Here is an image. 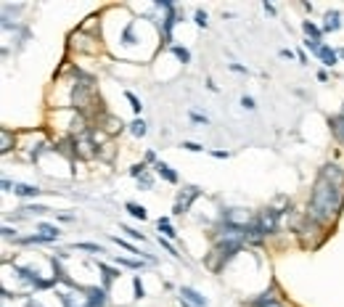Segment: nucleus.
Here are the masks:
<instances>
[{"label":"nucleus","mask_w":344,"mask_h":307,"mask_svg":"<svg viewBox=\"0 0 344 307\" xmlns=\"http://www.w3.org/2000/svg\"><path fill=\"white\" fill-rule=\"evenodd\" d=\"M0 140H3V146H0V151H3V154H8V151H11V133H8V130H3V133H0Z\"/></svg>","instance_id":"obj_18"},{"label":"nucleus","mask_w":344,"mask_h":307,"mask_svg":"<svg viewBox=\"0 0 344 307\" xmlns=\"http://www.w3.org/2000/svg\"><path fill=\"white\" fill-rule=\"evenodd\" d=\"M117 262H119V265H124V267H138V262H135V260H124V257H117Z\"/></svg>","instance_id":"obj_32"},{"label":"nucleus","mask_w":344,"mask_h":307,"mask_svg":"<svg viewBox=\"0 0 344 307\" xmlns=\"http://www.w3.org/2000/svg\"><path fill=\"white\" fill-rule=\"evenodd\" d=\"M133 286H135V297L140 299V297H143V283H140V278H138V276L133 278Z\"/></svg>","instance_id":"obj_24"},{"label":"nucleus","mask_w":344,"mask_h":307,"mask_svg":"<svg viewBox=\"0 0 344 307\" xmlns=\"http://www.w3.org/2000/svg\"><path fill=\"white\" fill-rule=\"evenodd\" d=\"M191 119L193 122H207V117H202V114H191Z\"/></svg>","instance_id":"obj_37"},{"label":"nucleus","mask_w":344,"mask_h":307,"mask_svg":"<svg viewBox=\"0 0 344 307\" xmlns=\"http://www.w3.org/2000/svg\"><path fill=\"white\" fill-rule=\"evenodd\" d=\"M212 156H214V159H228V154H225V151H214Z\"/></svg>","instance_id":"obj_38"},{"label":"nucleus","mask_w":344,"mask_h":307,"mask_svg":"<svg viewBox=\"0 0 344 307\" xmlns=\"http://www.w3.org/2000/svg\"><path fill=\"white\" fill-rule=\"evenodd\" d=\"M140 186H143V188H151V186H154L151 175H140Z\"/></svg>","instance_id":"obj_31"},{"label":"nucleus","mask_w":344,"mask_h":307,"mask_svg":"<svg viewBox=\"0 0 344 307\" xmlns=\"http://www.w3.org/2000/svg\"><path fill=\"white\" fill-rule=\"evenodd\" d=\"M40 236L45 239V241H56L59 239V228H53V225H40Z\"/></svg>","instance_id":"obj_12"},{"label":"nucleus","mask_w":344,"mask_h":307,"mask_svg":"<svg viewBox=\"0 0 344 307\" xmlns=\"http://www.w3.org/2000/svg\"><path fill=\"white\" fill-rule=\"evenodd\" d=\"M77 249H87V251H98V255H101V246H98V244H77Z\"/></svg>","instance_id":"obj_28"},{"label":"nucleus","mask_w":344,"mask_h":307,"mask_svg":"<svg viewBox=\"0 0 344 307\" xmlns=\"http://www.w3.org/2000/svg\"><path fill=\"white\" fill-rule=\"evenodd\" d=\"M156 172H159L161 177H165L167 183H177V175L172 172V167H170V165H165V161H156Z\"/></svg>","instance_id":"obj_9"},{"label":"nucleus","mask_w":344,"mask_h":307,"mask_svg":"<svg viewBox=\"0 0 344 307\" xmlns=\"http://www.w3.org/2000/svg\"><path fill=\"white\" fill-rule=\"evenodd\" d=\"M122 40H124V45H133V24L124 29V38H122Z\"/></svg>","instance_id":"obj_26"},{"label":"nucleus","mask_w":344,"mask_h":307,"mask_svg":"<svg viewBox=\"0 0 344 307\" xmlns=\"http://www.w3.org/2000/svg\"><path fill=\"white\" fill-rule=\"evenodd\" d=\"M22 212H34V214H45L48 209H45V207H40V204H29V207H24Z\"/></svg>","instance_id":"obj_20"},{"label":"nucleus","mask_w":344,"mask_h":307,"mask_svg":"<svg viewBox=\"0 0 344 307\" xmlns=\"http://www.w3.org/2000/svg\"><path fill=\"white\" fill-rule=\"evenodd\" d=\"M257 220H260L262 230H265V236H267V233H276V230H278V212H276V209H265Z\"/></svg>","instance_id":"obj_3"},{"label":"nucleus","mask_w":344,"mask_h":307,"mask_svg":"<svg viewBox=\"0 0 344 307\" xmlns=\"http://www.w3.org/2000/svg\"><path fill=\"white\" fill-rule=\"evenodd\" d=\"M124 233H130L133 239H140V241H143V233H138V230H133V228H124Z\"/></svg>","instance_id":"obj_34"},{"label":"nucleus","mask_w":344,"mask_h":307,"mask_svg":"<svg viewBox=\"0 0 344 307\" xmlns=\"http://www.w3.org/2000/svg\"><path fill=\"white\" fill-rule=\"evenodd\" d=\"M183 149H186V151H202V146H198V143H188V140L183 143Z\"/></svg>","instance_id":"obj_33"},{"label":"nucleus","mask_w":344,"mask_h":307,"mask_svg":"<svg viewBox=\"0 0 344 307\" xmlns=\"http://www.w3.org/2000/svg\"><path fill=\"white\" fill-rule=\"evenodd\" d=\"M198 196V188H186V193H180L177 196V202H175V214H183V212H188V207H191V202Z\"/></svg>","instance_id":"obj_4"},{"label":"nucleus","mask_w":344,"mask_h":307,"mask_svg":"<svg viewBox=\"0 0 344 307\" xmlns=\"http://www.w3.org/2000/svg\"><path fill=\"white\" fill-rule=\"evenodd\" d=\"M339 56H341V59H344V48H341V50H339Z\"/></svg>","instance_id":"obj_41"},{"label":"nucleus","mask_w":344,"mask_h":307,"mask_svg":"<svg viewBox=\"0 0 344 307\" xmlns=\"http://www.w3.org/2000/svg\"><path fill=\"white\" fill-rule=\"evenodd\" d=\"M304 45L310 48L313 53H320V48H323V45H320V40H310V38H307V43H304Z\"/></svg>","instance_id":"obj_22"},{"label":"nucleus","mask_w":344,"mask_h":307,"mask_svg":"<svg viewBox=\"0 0 344 307\" xmlns=\"http://www.w3.org/2000/svg\"><path fill=\"white\" fill-rule=\"evenodd\" d=\"M304 32H307V38L313 34V40H320V29H318L313 22H304Z\"/></svg>","instance_id":"obj_17"},{"label":"nucleus","mask_w":344,"mask_h":307,"mask_svg":"<svg viewBox=\"0 0 344 307\" xmlns=\"http://www.w3.org/2000/svg\"><path fill=\"white\" fill-rule=\"evenodd\" d=\"M180 302H183V307H207V299L191 286L180 288Z\"/></svg>","instance_id":"obj_2"},{"label":"nucleus","mask_w":344,"mask_h":307,"mask_svg":"<svg viewBox=\"0 0 344 307\" xmlns=\"http://www.w3.org/2000/svg\"><path fill=\"white\" fill-rule=\"evenodd\" d=\"M27 307H43V304H40L38 299H29V302H27Z\"/></svg>","instance_id":"obj_39"},{"label":"nucleus","mask_w":344,"mask_h":307,"mask_svg":"<svg viewBox=\"0 0 344 307\" xmlns=\"http://www.w3.org/2000/svg\"><path fill=\"white\" fill-rule=\"evenodd\" d=\"M98 267H101V270H103V276H106V283H108V281H112V278H114V276H117V273H114V270H112V267H106V265H103V262H98Z\"/></svg>","instance_id":"obj_21"},{"label":"nucleus","mask_w":344,"mask_h":307,"mask_svg":"<svg viewBox=\"0 0 344 307\" xmlns=\"http://www.w3.org/2000/svg\"><path fill=\"white\" fill-rule=\"evenodd\" d=\"M156 225H159V230H161V233H165V236H167V239H175V236H177V233L172 230V225H170V220H167V218H161V220H159Z\"/></svg>","instance_id":"obj_14"},{"label":"nucleus","mask_w":344,"mask_h":307,"mask_svg":"<svg viewBox=\"0 0 344 307\" xmlns=\"http://www.w3.org/2000/svg\"><path fill=\"white\" fill-rule=\"evenodd\" d=\"M265 307H283V304H278V302H270V304H265Z\"/></svg>","instance_id":"obj_40"},{"label":"nucleus","mask_w":344,"mask_h":307,"mask_svg":"<svg viewBox=\"0 0 344 307\" xmlns=\"http://www.w3.org/2000/svg\"><path fill=\"white\" fill-rule=\"evenodd\" d=\"M241 106L251 112V109H255V98H251V96H244V98H241Z\"/></svg>","instance_id":"obj_23"},{"label":"nucleus","mask_w":344,"mask_h":307,"mask_svg":"<svg viewBox=\"0 0 344 307\" xmlns=\"http://www.w3.org/2000/svg\"><path fill=\"white\" fill-rule=\"evenodd\" d=\"M101 124L106 128V133H119L122 130V119H117V117H101Z\"/></svg>","instance_id":"obj_8"},{"label":"nucleus","mask_w":344,"mask_h":307,"mask_svg":"<svg viewBox=\"0 0 344 307\" xmlns=\"http://www.w3.org/2000/svg\"><path fill=\"white\" fill-rule=\"evenodd\" d=\"M13 193L16 196H38V193H43L38 186H27V183H16L13 186Z\"/></svg>","instance_id":"obj_7"},{"label":"nucleus","mask_w":344,"mask_h":307,"mask_svg":"<svg viewBox=\"0 0 344 307\" xmlns=\"http://www.w3.org/2000/svg\"><path fill=\"white\" fill-rule=\"evenodd\" d=\"M196 24L198 27H207V13L204 11H196Z\"/></svg>","instance_id":"obj_25"},{"label":"nucleus","mask_w":344,"mask_h":307,"mask_svg":"<svg viewBox=\"0 0 344 307\" xmlns=\"http://www.w3.org/2000/svg\"><path fill=\"white\" fill-rule=\"evenodd\" d=\"M130 130H133V135L143 138V135H146V122H143V119H135V122L130 124Z\"/></svg>","instance_id":"obj_15"},{"label":"nucleus","mask_w":344,"mask_h":307,"mask_svg":"<svg viewBox=\"0 0 344 307\" xmlns=\"http://www.w3.org/2000/svg\"><path fill=\"white\" fill-rule=\"evenodd\" d=\"M344 207V172L334 165L323 167L318 183L313 188L310 196V220H315L318 225L331 223L339 209Z\"/></svg>","instance_id":"obj_1"},{"label":"nucleus","mask_w":344,"mask_h":307,"mask_svg":"<svg viewBox=\"0 0 344 307\" xmlns=\"http://www.w3.org/2000/svg\"><path fill=\"white\" fill-rule=\"evenodd\" d=\"M318 56L323 59V64H325V66H334V64H336V53H334L331 48H320Z\"/></svg>","instance_id":"obj_13"},{"label":"nucleus","mask_w":344,"mask_h":307,"mask_svg":"<svg viewBox=\"0 0 344 307\" xmlns=\"http://www.w3.org/2000/svg\"><path fill=\"white\" fill-rule=\"evenodd\" d=\"M3 236H6V239H11V236H16V230H13V228H8V225H6V228H3Z\"/></svg>","instance_id":"obj_35"},{"label":"nucleus","mask_w":344,"mask_h":307,"mask_svg":"<svg viewBox=\"0 0 344 307\" xmlns=\"http://www.w3.org/2000/svg\"><path fill=\"white\" fill-rule=\"evenodd\" d=\"M262 8H265L267 13H276V8H273V3H267V0H265V3H262Z\"/></svg>","instance_id":"obj_36"},{"label":"nucleus","mask_w":344,"mask_h":307,"mask_svg":"<svg viewBox=\"0 0 344 307\" xmlns=\"http://www.w3.org/2000/svg\"><path fill=\"white\" fill-rule=\"evenodd\" d=\"M341 27V22H339V11H329L325 13V29L329 32H336Z\"/></svg>","instance_id":"obj_10"},{"label":"nucleus","mask_w":344,"mask_h":307,"mask_svg":"<svg viewBox=\"0 0 344 307\" xmlns=\"http://www.w3.org/2000/svg\"><path fill=\"white\" fill-rule=\"evenodd\" d=\"M128 101L133 103V112H140V109H143V106H140V101H138V98H135L133 93H128Z\"/></svg>","instance_id":"obj_27"},{"label":"nucleus","mask_w":344,"mask_h":307,"mask_svg":"<svg viewBox=\"0 0 344 307\" xmlns=\"http://www.w3.org/2000/svg\"><path fill=\"white\" fill-rule=\"evenodd\" d=\"M262 239H265V230H262L260 220H251L246 225V241L249 244H262Z\"/></svg>","instance_id":"obj_5"},{"label":"nucleus","mask_w":344,"mask_h":307,"mask_svg":"<svg viewBox=\"0 0 344 307\" xmlns=\"http://www.w3.org/2000/svg\"><path fill=\"white\" fill-rule=\"evenodd\" d=\"M329 124H331V130H334V135L344 143V117H334V119H329Z\"/></svg>","instance_id":"obj_11"},{"label":"nucleus","mask_w":344,"mask_h":307,"mask_svg":"<svg viewBox=\"0 0 344 307\" xmlns=\"http://www.w3.org/2000/svg\"><path fill=\"white\" fill-rule=\"evenodd\" d=\"M130 175H133V177H140V175H146V167H143V165H135V167L130 170Z\"/></svg>","instance_id":"obj_29"},{"label":"nucleus","mask_w":344,"mask_h":307,"mask_svg":"<svg viewBox=\"0 0 344 307\" xmlns=\"http://www.w3.org/2000/svg\"><path fill=\"white\" fill-rule=\"evenodd\" d=\"M87 103H90V85L82 82L75 87V106L77 109H87Z\"/></svg>","instance_id":"obj_6"},{"label":"nucleus","mask_w":344,"mask_h":307,"mask_svg":"<svg viewBox=\"0 0 344 307\" xmlns=\"http://www.w3.org/2000/svg\"><path fill=\"white\" fill-rule=\"evenodd\" d=\"M128 212L133 214V218H138V220H146V209L138 207V204H128Z\"/></svg>","instance_id":"obj_16"},{"label":"nucleus","mask_w":344,"mask_h":307,"mask_svg":"<svg viewBox=\"0 0 344 307\" xmlns=\"http://www.w3.org/2000/svg\"><path fill=\"white\" fill-rule=\"evenodd\" d=\"M172 53H175V56H177L180 61H183V64H186V61L191 59V53H188L186 48H172Z\"/></svg>","instance_id":"obj_19"},{"label":"nucleus","mask_w":344,"mask_h":307,"mask_svg":"<svg viewBox=\"0 0 344 307\" xmlns=\"http://www.w3.org/2000/svg\"><path fill=\"white\" fill-rule=\"evenodd\" d=\"M341 117H344V112H341Z\"/></svg>","instance_id":"obj_42"},{"label":"nucleus","mask_w":344,"mask_h":307,"mask_svg":"<svg viewBox=\"0 0 344 307\" xmlns=\"http://www.w3.org/2000/svg\"><path fill=\"white\" fill-rule=\"evenodd\" d=\"M159 244H161V246H165V249H167V251H170V255H175V257H177V251H175V249H172V244H170V241H167V239H161V236H159Z\"/></svg>","instance_id":"obj_30"}]
</instances>
